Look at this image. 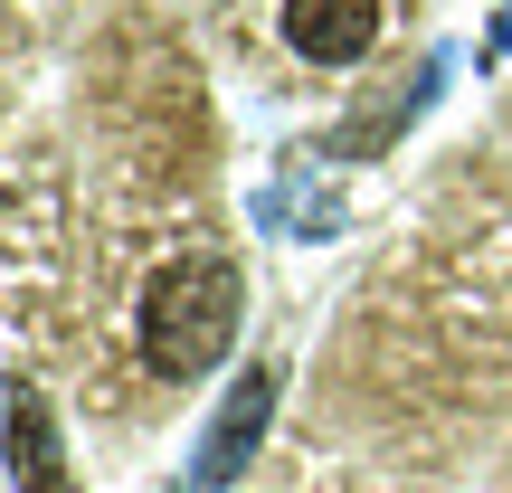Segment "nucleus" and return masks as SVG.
Masks as SVG:
<instances>
[{
    "instance_id": "1",
    "label": "nucleus",
    "mask_w": 512,
    "mask_h": 493,
    "mask_svg": "<svg viewBox=\"0 0 512 493\" xmlns=\"http://www.w3.org/2000/svg\"><path fill=\"white\" fill-rule=\"evenodd\" d=\"M133 332H143V361L162 370V380L219 370L228 342H238V266H228V256H181V266H162L143 285Z\"/></svg>"
},
{
    "instance_id": "2",
    "label": "nucleus",
    "mask_w": 512,
    "mask_h": 493,
    "mask_svg": "<svg viewBox=\"0 0 512 493\" xmlns=\"http://www.w3.org/2000/svg\"><path fill=\"white\" fill-rule=\"evenodd\" d=\"M266 418H275V361H256L238 389H228V408H219V427L200 437V456H190V493H228L247 475V456H256V437H266Z\"/></svg>"
},
{
    "instance_id": "3",
    "label": "nucleus",
    "mask_w": 512,
    "mask_h": 493,
    "mask_svg": "<svg viewBox=\"0 0 512 493\" xmlns=\"http://www.w3.org/2000/svg\"><path fill=\"white\" fill-rule=\"evenodd\" d=\"M285 38L313 67H351L380 48V0H285Z\"/></svg>"
},
{
    "instance_id": "4",
    "label": "nucleus",
    "mask_w": 512,
    "mask_h": 493,
    "mask_svg": "<svg viewBox=\"0 0 512 493\" xmlns=\"http://www.w3.org/2000/svg\"><path fill=\"white\" fill-rule=\"evenodd\" d=\"M10 484L19 493H76L67 465H57V418H48V399H29V389L10 399Z\"/></svg>"
}]
</instances>
